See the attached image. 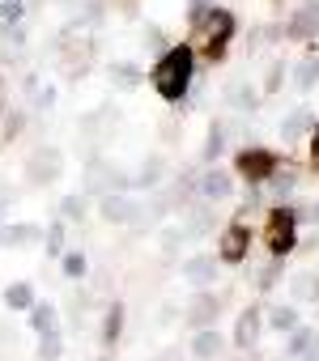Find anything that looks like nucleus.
<instances>
[{
  "label": "nucleus",
  "instance_id": "f257e3e1",
  "mask_svg": "<svg viewBox=\"0 0 319 361\" xmlns=\"http://www.w3.org/2000/svg\"><path fill=\"white\" fill-rule=\"evenodd\" d=\"M196 47L192 43H171L162 56L153 60L149 68V85L153 94L162 98V102H183L192 94V81H196Z\"/></svg>",
  "mask_w": 319,
  "mask_h": 361
},
{
  "label": "nucleus",
  "instance_id": "f03ea898",
  "mask_svg": "<svg viewBox=\"0 0 319 361\" xmlns=\"http://www.w3.org/2000/svg\"><path fill=\"white\" fill-rule=\"evenodd\" d=\"M234 35H239V18L230 13V9H222V5H213L200 22H196V60H205V64H222L226 60V51H230V43H234Z\"/></svg>",
  "mask_w": 319,
  "mask_h": 361
},
{
  "label": "nucleus",
  "instance_id": "7ed1b4c3",
  "mask_svg": "<svg viewBox=\"0 0 319 361\" xmlns=\"http://www.w3.org/2000/svg\"><path fill=\"white\" fill-rule=\"evenodd\" d=\"M264 243H268V255H272V259L294 255V247H298V213H294L289 204L268 209V221H264Z\"/></svg>",
  "mask_w": 319,
  "mask_h": 361
},
{
  "label": "nucleus",
  "instance_id": "20e7f679",
  "mask_svg": "<svg viewBox=\"0 0 319 361\" xmlns=\"http://www.w3.org/2000/svg\"><path fill=\"white\" fill-rule=\"evenodd\" d=\"M277 166H281V157H277L272 149H260V145H251V149H239V153H234V174L243 178V183H251V188L268 183Z\"/></svg>",
  "mask_w": 319,
  "mask_h": 361
},
{
  "label": "nucleus",
  "instance_id": "39448f33",
  "mask_svg": "<svg viewBox=\"0 0 319 361\" xmlns=\"http://www.w3.org/2000/svg\"><path fill=\"white\" fill-rule=\"evenodd\" d=\"M251 251V226L243 217H234L222 234H217V264H243Z\"/></svg>",
  "mask_w": 319,
  "mask_h": 361
},
{
  "label": "nucleus",
  "instance_id": "423d86ee",
  "mask_svg": "<svg viewBox=\"0 0 319 361\" xmlns=\"http://www.w3.org/2000/svg\"><path fill=\"white\" fill-rule=\"evenodd\" d=\"M60 170H64V157H60V149L56 145H43V149H35L30 153V161H26V178L35 188H43V183H56L60 178Z\"/></svg>",
  "mask_w": 319,
  "mask_h": 361
},
{
  "label": "nucleus",
  "instance_id": "0eeeda50",
  "mask_svg": "<svg viewBox=\"0 0 319 361\" xmlns=\"http://www.w3.org/2000/svg\"><path fill=\"white\" fill-rule=\"evenodd\" d=\"M196 196L205 200V204H222V200H230L234 196V174L230 170H222L217 161L196 178Z\"/></svg>",
  "mask_w": 319,
  "mask_h": 361
},
{
  "label": "nucleus",
  "instance_id": "6e6552de",
  "mask_svg": "<svg viewBox=\"0 0 319 361\" xmlns=\"http://www.w3.org/2000/svg\"><path fill=\"white\" fill-rule=\"evenodd\" d=\"M217 314H222V298H217L213 289H200V293L192 298L183 323H188L192 331H200V327H217Z\"/></svg>",
  "mask_w": 319,
  "mask_h": 361
},
{
  "label": "nucleus",
  "instance_id": "1a4fd4ad",
  "mask_svg": "<svg viewBox=\"0 0 319 361\" xmlns=\"http://www.w3.org/2000/svg\"><path fill=\"white\" fill-rule=\"evenodd\" d=\"M281 35H285V39H294V43L315 39V35H319V0H306V5L289 18V26H285Z\"/></svg>",
  "mask_w": 319,
  "mask_h": 361
},
{
  "label": "nucleus",
  "instance_id": "9d476101",
  "mask_svg": "<svg viewBox=\"0 0 319 361\" xmlns=\"http://www.w3.org/2000/svg\"><path fill=\"white\" fill-rule=\"evenodd\" d=\"M136 209H140V204H136L128 192H102V196H98V213H102L107 221H115V226H128V221L136 217Z\"/></svg>",
  "mask_w": 319,
  "mask_h": 361
},
{
  "label": "nucleus",
  "instance_id": "9b49d317",
  "mask_svg": "<svg viewBox=\"0 0 319 361\" xmlns=\"http://www.w3.org/2000/svg\"><path fill=\"white\" fill-rule=\"evenodd\" d=\"M260 327H264V306L251 302V306L234 319V344H239V348H251V344L260 340Z\"/></svg>",
  "mask_w": 319,
  "mask_h": 361
},
{
  "label": "nucleus",
  "instance_id": "f8f14e48",
  "mask_svg": "<svg viewBox=\"0 0 319 361\" xmlns=\"http://www.w3.org/2000/svg\"><path fill=\"white\" fill-rule=\"evenodd\" d=\"M222 348H226V340H222L217 327L192 331V357H196V361H213V357H222Z\"/></svg>",
  "mask_w": 319,
  "mask_h": 361
},
{
  "label": "nucleus",
  "instance_id": "ddd939ff",
  "mask_svg": "<svg viewBox=\"0 0 319 361\" xmlns=\"http://www.w3.org/2000/svg\"><path fill=\"white\" fill-rule=\"evenodd\" d=\"M30 243H43V230L22 221V226H0V247H30Z\"/></svg>",
  "mask_w": 319,
  "mask_h": 361
},
{
  "label": "nucleus",
  "instance_id": "4468645a",
  "mask_svg": "<svg viewBox=\"0 0 319 361\" xmlns=\"http://www.w3.org/2000/svg\"><path fill=\"white\" fill-rule=\"evenodd\" d=\"M119 336H124V302H111L107 314H102V331H98V340H102V348H115Z\"/></svg>",
  "mask_w": 319,
  "mask_h": 361
},
{
  "label": "nucleus",
  "instance_id": "2eb2a0df",
  "mask_svg": "<svg viewBox=\"0 0 319 361\" xmlns=\"http://www.w3.org/2000/svg\"><path fill=\"white\" fill-rule=\"evenodd\" d=\"M311 128H315V115H311L306 106H294V111L281 119V128H277V132H281V140H298V136H302V132H311Z\"/></svg>",
  "mask_w": 319,
  "mask_h": 361
},
{
  "label": "nucleus",
  "instance_id": "dca6fc26",
  "mask_svg": "<svg viewBox=\"0 0 319 361\" xmlns=\"http://www.w3.org/2000/svg\"><path fill=\"white\" fill-rule=\"evenodd\" d=\"M213 276H217V264H213L209 255H196V259H188V264H183V281H192L196 289H209V285H213Z\"/></svg>",
  "mask_w": 319,
  "mask_h": 361
},
{
  "label": "nucleus",
  "instance_id": "f3484780",
  "mask_svg": "<svg viewBox=\"0 0 319 361\" xmlns=\"http://www.w3.org/2000/svg\"><path fill=\"white\" fill-rule=\"evenodd\" d=\"M140 81H145L140 64H132V60H111V85H119V90H136Z\"/></svg>",
  "mask_w": 319,
  "mask_h": 361
},
{
  "label": "nucleus",
  "instance_id": "a211bd4d",
  "mask_svg": "<svg viewBox=\"0 0 319 361\" xmlns=\"http://www.w3.org/2000/svg\"><path fill=\"white\" fill-rule=\"evenodd\" d=\"M30 327H35L39 336L60 331V314H56V306H52V302H35V306H30Z\"/></svg>",
  "mask_w": 319,
  "mask_h": 361
},
{
  "label": "nucleus",
  "instance_id": "6ab92c4d",
  "mask_svg": "<svg viewBox=\"0 0 319 361\" xmlns=\"http://www.w3.org/2000/svg\"><path fill=\"white\" fill-rule=\"evenodd\" d=\"M264 319H268V327H272V331H281V336H285V331H294V327L302 323V319H298V306H289V302H277L272 310H264Z\"/></svg>",
  "mask_w": 319,
  "mask_h": 361
},
{
  "label": "nucleus",
  "instance_id": "aec40b11",
  "mask_svg": "<svg viewBox=\"0 0 319 361\" xmlns=\"http://www.w3.org/2000/svg\"><path fill=\"white\" fill-rule=\"evenodd\" d=\"M319 85V56H306V60H298V68H294V90L298 94H311Z\"/></svg>",
  "mask_w": 319,
  "mask_h": 361
},
{
  "label": "nucleus",
  "instance_id": "412c9836",
  "mask_svg": "<svg viewBox=\"0 0 319 361\" xmlns=\"http://www.w3.org/2000/svg\"><path fill=\"white\" fill-rule=\"evenodd\" d=\"M162 174H167V161H162V157H145V166L136 170V178H128V188H145V192H149Z\"/></svg>",
  "mask_w": 319,
  "mask_h": 361
},
{
  "label": "nucleus",
  "instance_id": "4be33fe9",
  "mask_svg": "<svg viewBox=\"0 0 319 361\" xmlns=\"http://www.w3.org/2000/svg\"><path fill=\"white\" fill-rule=\"evenodd\" d=\"M311 344H315V327H294V331H285V357H306L311 353Z\"/></svg>",
  "mask_w": 319,
  "mask_h": 361
},
{
  "label": "nucleus",
  "instance_id": "5701e85b",
  "mask_svg": "<svg viewBox=\"0 0 319 361\" xmlns=\"http://www.w3.org/2000/svg\"><path fill=\"white\" fill-rule=\"evenodd\" d=\"M222 153H226V123H209V136H205L200 157L213 166V161H222Z\"/></svg>",
  "mask_w": 319,
  "mask_h": 361
},
{
  "label": "nucleus",
  "instance_id": "b1692460",
  "mask_svg": "<svg viewBox=\"0 0 319 361\" xmlns=\"http://www.w3.org/2000/svg\"><path fill=\"white\" fill-rule=\"evenodd\" d=\"M5 306H9V310H30V306H35V285H30V281H13V285L5 289Z\"/></svg>",
  "mask_w": 319,
  "mask_h": 361
},
{
  "label": "nucleus",
  "instance_id": "393cba45",
  "mask_svg": "<svg viewBox=\"0 0 319 361\" xmlns=\"http://www.w3.org/2000/svg\"><path fill=\"white\" fill-rule=\"evenodd\" d=\"M289 293H294L298 302H315V306H319V276H315V272H298V276L289 281Z\"/></svg>",
  "mask_w": 319,
  "mask_h": 361
},
{
  "label": "nucleus",
  "instance_id": "a878e982",
  "mask_svg": "<svg viewBox=\"0 0 319 361\" xmlns=\"http://www.w3.org/2000/svg\"><path fill=\"white\" fill-rule=\"evenodd\" d=\"M260 98H264V94H255V90H251V85H243V81H239V85H230V94H226V102H230L234 111H255V106H260Z\"/></svg>",
  "mask_w": 319,
  "mask_h": 361
},
{
  "label": "nucleus",
  "instance_id": "bb28decb",
  "mask_svg": "<svg viewBox=\"0 0 319 361\" xmlns=\"http://www.w3.org/2000/svg\"><path fill=\"white\" fill-rule=\"evenodd\" d=\"M64 234H68L64 217H60V221H52V226L43 230V251H47L52 259H60V255H64Z\"/></svg>",
  "mask_w": 319,
  "mask_h": 361
},
{
  "label": "nucleus",
  "instance_id": "cd10ccee",
  "mask_svg": "<svg viewBox=\"0 0 319 361\" xmlns=\"http://www.w3.org/2000/svg\"><path fill=\"white\" fill-rule=\"evenodd\" d=\"M268 188H272V196H289L294 188H298V170H289L285 161L272 170V178H268Z\"/></svg>",
  "mask_w": 319,
  "mask_h": 361
},
{
  "label": "nucleus",
  "instance_id": "c85d7f7f",
  "mask_svg": "<svg viewBox=\"0 0 319 361\" xmlns=\"http://www.w3.org/2000/svg\"><path fill=\"white\" fill-rule=\"evenodd\" d=\"M60 272H64L68 281H81V276L90 272V259H85V251H64V255H60Z\"/></svg>",
  "mask_w": 319,
  "mask_h": 361
},
{
  "label": "nucleus",
  "instance_id": "c756f323",
  "mask_svg": "<svg viewBox=\"0 0 319 361\" xmlns=\"http://www.w3.org/2000/svg\"><path fill=\"white\" fill-rule=\"evenodd\" d=\"M26 18V0H0V30H13Z\"/></svg>",
  "mask_w": 319,
  "mask_h": 361
},
{
  "label": "nucleus",
  "instance_id": "7c9ffc66",
  "mask_svg": "<svg viewBox=\"0 0 319 361\" xmlns=\"http://www.w3.org/2000/svg\"><path fill=\"white\" fill-rule=\"evenodd\" d=\"M64 357V336L52 331V336H39V361H60Z\"/></svg>",
  "mask_w": 319,
  "mask_h": 361
},
{
  "label": "nucleus",
  "instance_id": "2f4dec72",
  "mask_svg": "<svg viewBox=\"0 0 319 361\" xmlns=\"http://www.w3.org/2000/svg\"><path fill=\"white\" fill-rule=\"evenodd\" d=\"M26 128V115L22 111H5V128H0V140H18Z\"/></svg>",
  "mask_w": 319,
  "mask_h": 361
},
{
  "label": "nucleus",
  "instance_id": "473e14b6",
  "mask_svg": "<svg viewBox=\"0 0 319 361\" xmlns=\"http://www.w3.org/2000/svg\"><path fill=\"white\" fill-rule=\"evenodd\" d=\"M281 85H285V64H281V60H272V64H268V73H264V90H260V94H277Z\"/></svg>",
  "mask_w": 319,
  "mask_h": 361
},
{
  "label": "nucleus",
  "instance_id": "72a5a7b5",
  "mask_svg": "<svg viewBox=\"0 0 319 361\" xmlns=\"http://www.w3.org/2000/svg\"><path fill=\"white\" fill-rule=\"evenodd\" d=\"M60 217H64V221H73V217L81 221V217H85V196H64V200H60Z\"/></svg>",
  "mask_w": 319,
  "mask_h": 361
},
{
  "label": "nucleus",
  "instance_id": "f704fd0d",
  "mask_svg": "<svg viewBox=\"0 0 319 361\" xmlns=\"http://www.w3.org/2000/svg\"><path fill=\"white\" fill-rule=\"evenodd\" d=\"M277 276H281V259H272V264H268V268H264V272L255 276V285H260V293H268V289L277 285Z\"/></svg>",
  "mask_w": 319,
  "mask_h": 361
},
{
  "label": "nucleus",
  "instance_id": "c9c22d12",
  "mask_svg": "<svg viewBox=\"0 0 319 361\" xmlns=\"http://www.w3.org/2000/svg\"><path fill=\"white\" fill-rule=\"evenodd\" d=\"M209 9H213V0H188V22L196 26V22L209 13Z\"/></svg>",
  "mask_w": 319,
  "mask_h": 361
},
{
  "label": "nucleus",
  "instance_id": "e433bc0d",
  "mask_svg": "<svg viewBox=\"0 0 319 361\" xmlns=\"http://www.w3.org/2000/svg\"><path fill=\"white\" fill-rule=\"evenodd\" d=\"M311 166H315V174H319V119H315V128H311Z\"/></svg>",
  "mask_w": 319,
  "mask_h": 361
},
{
  "label": "nucleus",
  "instance_id": "4c0bfd02",
  "mask_svg": "<svg viewBox=\"0 0 319 361\" xmlns=\"http://www.w3.org/2000/svg\"><path fill=\"white\" fill-rule=\"evenodd\" d=\"M162 361H183V353H179V348H167V353H162Z\"/></svg>",
  "mask_w": 319,
  "mask_h": 361
},
{
  "label": "nucleus",
  "instance_id": "58836bf2",
  "mask_svg": "<svg viewBox=\"0 0 319 361\" xmlns=\"http://www.w3.org/2000/svg\"><path fill=\"white\" fill-rule=\"evenodd\" d=\"M0 115H5V81H0Z\"/></svg>",
  "mask_w": 319,
  "mask_h": 361
},
{
  "label": "nucleus",
  "instance_id": "ea45409f",
  "mask_svg": "<svg viewBox=\"0 0 319 361\" xmlns=\"http://www.w3.org/2000/svg\"><path fill=\"white\" fill-rule=\"evenodd\" d=\"M5 209H9V196H0V217H5Z\"/></svg>",
  "mask_w": 319,
  "mask_h": 361
}]
</instances>
